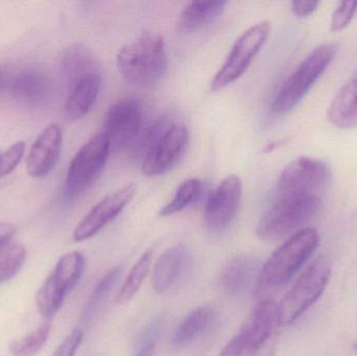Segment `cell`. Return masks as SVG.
<instances>
[{
	"mask_svg": "<svg viewBox=\"0 0 357 356\" xmlns=\"http://www.w3.org/2000/svg\"><path fill=\"white\" fill-rule=\"evenodd\" d=\"M144 123V106L136 98L117 100L109 108L104 121V135L111 152L125 150L137 139Z\"/></svg>",
	"mask_w": 357,
	"mask_h": 356,
	"instance_id": "11",
	"label": "cell"
},
{
	"mask_svg": "<svg viewBox=\"0 0 357 356\" xmlns=\"http://www.w3.org/2000/svg\"><path fill=\"white\" fill-rule=\"evenodd\" d=\"M63 146V134L58 125H50L38 136L26 159L29 176L41 178L50 173L59 158Z\"/></svg>",
	"mask_w": 357,
	"mask_h": 356,
	"instance_id": "14",
	"label": "cell"
},
{
	"mask_svg": "<svg viewBox=\"0 0 357 356\" xmlns=\"http://www.w3.org/2000/svg\"><path fill=\"white\" fill-rule=\"evenodd\" d=\"M215 319V313L209 307L193 309L181 322L174 336V344L184 347L201 338L208 332Z\"/></svg>",
	"mask_w": 357,
	"mask_h": 356,
	"instance_id": "21",
	"label": "cell"
},
{
	"mask_svg": "<svg viewBox=\"0 0 357 356\" xmlns=\"http://www.w3.org/2000/svg\"><path fill=\"white\" fill-rule=\"evenodd\" d=\"M329 121L337 129L357 127V70L339 90L327 113Z\"/></svg>",
	"mask_w": 357,
	"mask_h": 356,
	"instance_id": "16",
	"label": "cell"
},
{
	"mask_svg": "<svg viewBox=\"0 0 357 356\" xmlns=\"http://www.w3.org/2000/svg\"><path fill=\"white\" fill-rule=\"evenodd\" d=\"M319 244L320 235L314 228H304L287 238L258 273L257 294L274 292L287 286L307 263Z\"/></svg>",
	"mask_w": 357,
	"mask_h": 356,
	"instance_id": "2",
	"label": "cell"
},
{
	"mask_svg": "<svg viewBox=\"0 0 357 356\" xmlns=\"http://www.w3.org/2000/svg\"><path fill=\"white\" fill-rule=\"evenodd\" d=\"M83 332L75 328L56 349L54 356H75L83 342Z\"/></svg>",
	"mask_w": 357,
	"mask_h": 356,
	"instance_id": "33",
	"label": "cell"
},
{
	"mask_svg": "<svg viewBox=\"0 0 357 356\" xmlns=\"http://www.w3.org/2000/svg\"><path fill=\"white\" fill-rule=\"evenodd\" d=\"M52 330L48 322L41 324L37 330L29 332L19 340L13 341L10 345V353L13 356H35L47 342Z\"/></svg>",
	"mask_w": 357,
	"mask_h": 356,
	"instance_id": "28",
	"label": "cell"
},
{
	"mask_svg": "<svg viewBox=\"0 0 357 356\" xmlns=\"http://www.w3.org/2000/svg\"><path fill=\"white\" fill-rule=\"evenodd\" d=\"M331 180L325 161L302 156L289 162L279 177V196H320Z\"/></svg>",
	"mask_w": 357,
	"mask_h": 356,
	"instance_id": "9",
	"label": "cell"
},
{
	"mask_svg": "<svg viewBox=\"0 0 357 356\" xmlns=\"http://www.w3.org/2000/svg\"><path fill=\"white\" fill-rule=\"evenodd\" d=\"M227 1H191L181 12L178 20V29L181 33H192L213 22L224 12Z\"/></svg>",
	"mask_w": 357,
	"mask_h": 356,
	"instance_id": "20",
	"label": "cell"
},
{
	"mask_svg": "<svg viewBox=\"0 0 357 356\" xmlns=\"http://www.w3.org/2000/svg\"><path fill=\"white\" fill-rule=\"evenodd\" d=\"M357 13V1H342L333 12L331 21V31L345 29L354 20Z\"/></svg>",
	"mask_w": 357,
	"mask_h": 356,
	"instance_id": "31",
	"label": "cell"
},
{
	"mask_svg": "<svg viewBox=\"0 0 357 356\" xmlns=\"http://www.w3.org/2000/svg\"><path fill=\"white\" fill-rule=\"evenodd\" d=\"M320 1L317 0H296L291 3V12L298 18H306L316 12Z\"/></svg>",
	"mask_w": 357,
	"mask_h": 356,
	"instance_id": "34",
	"label": "cell"
},
{
	"mask_svg": "<svg viewBox=\"0 0 357 356\" xmlns=\"http://www.w3.org/2000/svg\"><path fill=\"white\" fill-rule=\"evenodd\" d=\"M153 251L148 250L139 257L135 265L132 268L127 278L123 281L119 295H117L116 304L123 305L132 300L139 292L144 280L150 273L153 263Z\"/></svg>",
	"mask_w": 357,
	"mask_h": 356,
	"instance_id": "24",
	"label": "cell"
},
{
	"mask_svg": "<svg viewBox=\"0 0 357 356\" xmlns=\"http://www.w3.org/2000/svg\"><path fill=\"white\" fill-rule=\"evenodd\" d=\"M110 146L104 133L90 138L75 154L65 179L63 198L73 202L85 194L102 175L110 155Z\"/></svg>",
	"mask_w": 357,
	"mask_h": 356,
	"instance_id": "7",
	"label": "cell"
},
{
	"mask_svg": "<svg viewBox=\"0 0 357 356\" xmlns=\"http://www.w3.org/2000/svg\"><path fill=\"white\" fill-rule=\"evenodd\" d=\"M354 349H356V353H357V343H356V346H354Z\"/></svg>",
	"mask_w": 357,
	"mask_h": 356,
	"instance_id": "36",
	"label": "cell"
},
{
	"mask_svg": "<svg viewBox=\"0 0 357 356\" xmlns=\"http://www.w3.org/2000/svg\"><path fill=\"white\" fill-rule=\"evenodd\" d=\"M203 182L197 178H189L178 186L174 198L160 210L161 217H169L181 212L201 196Z\"/></svg>",
	"mask_w": 357,
	"mask_h": 356,
	"instance_id": "26",
	"label": "cell"
},
{
	"mask_svg": "<svg viewBox=\"0 0 357 356\" xmlns=\"http://www.w3.org/2000/svg\"><path fill=\"white\" fill-rule=\"evenodd\" d=\"M25 144L24 142L19 141L13 144L10 148L1 154L0 159V178L12 173L17 165L20 163L23 155H24Z\"/></svg>",
	"mask_w": 357,
	"mask_h": 356,
	"instance_id": "32",
	"label": "cell"
},
{
	"mask_svg": "<svg viewBox=\"0 0 357 356\" xmlns=\"http://www.w3.org/2000/svg\"><path fill=\"white\" fill-rule=\"evenodd\" d=\"M280 326L278 303L264 299L245 319L241 330L220 351V356H256L271 345Z\"/></svg>",
	"mask_w": 357,
	"mask_h": 356,
	"instance_id": "6",
	"label": "cell"
},
{
	"mask_svg": "<svg viewBox=\"0 0 357 356\" xmlns=\"http://www.w3.org/2000/svg\"><path fill=\"white\" fill-rule=\"evenodd\" d=\"M102 87V75H92L71 86L65 104V115L71 121H79L88 114L96 104Z\"/></svg>",
	"mask_w": 357,
	"mask_h": 356,
	"instance_id": "17",
	"label": "cell"
},
{
	"mask_svg": "<svg viewBox=\"0 0 357 356\" xmlns=\"http://www.w3.org/2000/svg\"><path fill=\"white\" fill-rule=\"evenodd\" d=\"M337 52V43H323L314 48L279 90L271 108L273 114L283 116L297 107L331 64Z\"/></svg>",
	"mask_w": 357,
	"mask_h": 356,
	"instance_id": "4",
	"label": "cell"
},
{
	"mask_svg": "<svg viewBox=\"0 0 357 356\" xmlns=\"http://www.w3.org/2000/svg\"><path fill=\"white\" fill-rule=\"evenodd\" d=\"M37 307L40 314L45 319L52 320L58 314L65 301V297L60 294L50 278L44 282L37 294Z\"/></svg>",
	"mask_w": 357,
	"mask_h": 356,
	"instance_id": "29",
	"label": "cell"
},
{
	"mask_svg": "<svg viewBox=\"0 0 357 356\" xmlns=\"http://www.w3.org/2000/svg\"><path fill=\"white\" fill-rule=\"evenodd\" d=\"M50 81L38 71L21 73L13 83V92L17 98L27 104H39L50 93Z\"/></svg>",
	"mask_w": 357,
	"mask_h": 356,
	"instance_id": "23",
	"label": "cell"
},
{
	"mask_svg": "<svg viewBox=\"0 0 357 356\" xmlns=\"http://www.w3.org/2000/svg\"><path fill=\"white\" fill-rule=\"evenodd\" d=\"M63 68L71 86L92 75H100V65L94 52L83 43H73L65 49Z\"/></svg>",
	"mask_w": 357,
	"mask_h": 356,
	"instance_id": "18",
	"label": "cell"
},
{
	"mask_svg": "<svg viewBox=\"0 0 357 356\" xmlns=\"http://www.w3.org/2000/svg\"><path fill=\"white\" fill-rule=\"evenodd\" d=\"M322 206L321 196H279L257 226L258 238L277 242L304 229Z\"/></svg>",
	"mask_w": 357,
	"mask_h": 356,
	"instance_id": "3",
	"label": "cell"
},
{
	"mask_svg": "<svg viewBox=\"0 0 357 356\" xmlns=\"http://www.w3.org/2000/svg\"><path fill=\"white\" fill-rule=\"evenodd\" d=\"M243 196V183L235 175L225 178L210 194L204 221L212 232L226 230L236 217Z\"/></svg>",
	"mask_w": 357,
	"mask_h": 356,
	"instance_id": "12",
	"label": "cell"
},
{
	"mask_svg": "<svg viewBox=\"0 0 357 356\" xmlns=\"http://www.w3.org/2000/svg\"><path fill=\"white\" fill-rule=\"evenodd\" d=\"M161 330L162 320L160 318H157L148 324L136 340L135 353L133 356H154L160 338Z\"/></svg>",
	"mask_w": 357,
	"mask_h": 356,
	"instance_id": "30",
	"label": "cell"
},
{
	"mask_svg": "<svg viewBox=\"0 0 357 356\" xmlns=\"http://www.w3.org/2000/svg\"><path fill=\"white\" fill-rule=\"evenodd\" d=\"M137 187L135 184H126L116 192L108 194L92 207L91 210L79 222L73 231L75 242H84L104 229L115 217H119L123 209L135 196Z\"/></svg>",
	"mask_w": 357,
	"mask_h": 356,
	"instance_id": "13",
	"label": "cell"
},
{
	"mask_svg": "<svg viewBox=\"0 0 357 356\" xmlns=\"http://www.w3.org/2000/svg\"><path fill=\"white\" fill-rule=\"evenodd\" d=\"M256 272L257 265L251 257H235L222 270L220 288L228 296H241L251 286Z\"/></svg>",
	"mask_w": 357,
	"mask_h": 356,
	"instance_id": "19",
	"label": "cell"
},
{
	"mask_svg": "<svg viewBox=\"0 0 357 356\" xmlns=\"http://www.w3.org/2000/svg\"><path fill=\"white\" fill-rule=\"evenodd\" d=\"M15 232H16V229L14 226L8 223H0V245L13 238Z\"/></svg>",
	"mask_w": 357,
	"mask_h": 356,
	"instance_id": "35",
	"label": "cell"
},
{
	"mask_svg": "<svg viewBox=\"0 0 357 356\" xmlns=\"http://www.w3.org/2000/svg\"><path fill=\"white\" fill-rule=\"evenodd\" d=\"M116 62L119 73L130 85H155L165 77L169 66L165 39L152 31L142 33L119 49Z\"/></svg>",
	"mask_w": 357,
	"mask_h": 356,
	"instance_id": "1",
	"label": "cell"
},
{
	"mask_svg": "<svg viewBox=\"0 0 357 356\" xmlns=\"http://www.w3.org/2000/svg\"><path fill=\"white\" fill-rule=\"evenodd\" d=\"M189 144V131L183 123H172L144 154L142 171L157 177L173 171L184 158Z\"/></svg>",
	"mask_w": 357,
	"mask_h": 356,
	"instance_id": "10",
	"label": "cell"
},
{
	"mask_svg": "<svg viewBox=\"0 0 357 356\" xmlns=\"http://www.w3.org/2000/svg\"><path fill=\"white\" fill-rule=\"evenodd\" d=\"M272 24L261 21L243 31L233 44L226 61L211 82V91L224 89L239 79L249 68L270 37Z\"/></svg>",
	"mask_w": 357,
	"mask_h": 356,
	"instance_id": "8",
	"label": "cell"
},
{
	"mask_svg": "<svg viewBox=\"0 0 357 356\" xmlns=\"http://www.w3.org/2000/svg\"><path fill=\"white\" fill-rule=\"evenodd\" d=\"M26 251L18 240H6L0 245V284L8 281L17 275L24 265Z\"/></svg>",
	"mask_w": 357,
	"mask_h": 356,
	"instance_id": "25",
	"label": "cell"
},
{
	"mask_svg": "<svg viewBox=\"0 0 357 356\" xmlns=\"http://www.w3.org/2000/svg\"><path fill=\"white\" fill-rule=\"evenodd\" d=\"M190 263L188 251L183 246L165 251L155 263L152 272V286L157 293L169 292L186 273Z\"/></svg>",
	"mask_w": 357,
	"mask_h": 356,
	"instance_id": "15",
	"label": "cell"
},
{
	"mask_svg": "<svg viewBox=\"0 0 357 356\" xmlns=\"http://www.w3.org/2000/svg\"><path fill=\"white\" fill-rule=\"evenodd\" d=\"M85 257L77 251L65 254L56 263V269L50 278L65 298L79 284L85 271Z\"/></svg>",
	"mask_w": 357,
	"mask_h": 356,
	"instance_id": "22",
	"label": "cell"
},
{
	"mask_svg": "<svg viewBox=\"0 0 357 356\" xmlns=\"http://www.w3.org/2000/svg\"><path fill=\"white\" fill-rule=\"evenodd\" d=\"M121 272H123V268L119 267H119L113 268L98 282L96 288L92 291L87 303H86L85 309H84V321H90L93 318L98 307L102 304V301L107 298V296L110 294L113 288L116 286L119 278H121Z\"/></svg>",
	"mask_w": 357,
	"mask_h": 356,
	"instance_id": "27",
	"label": "cell"
},
{
	"mask_svg": "<svg viewBox=\"0 0 357 356\" xmlns=\"http://www.w3.org/2000/svg\"><path fill=\"white\" fill-rule=\"evenodd\" d=\"M0 159H1V153H0Z\"/></svg>",
	"mask_w": 357,
	"mask_h": 356,
	"instance_id": "37",
	"label": "cell"
},
{
	"mask_svg": "<svg viewBox=\"0 0 357 356\" xmlns=\"http://www.w3.org/2000/svg\"><path fill=\"white\" fill-rule=\"evenodd\" d=\"M333 274L331 259L320 255L296 280L291 290L278 303L280 326L291 325L301 318L326 290Z\"/></svg>",
	"mask_w": 357,
	"mask_h": 356,
	"instance_id": "5",
	"label": "cell"
}]
</instances>
